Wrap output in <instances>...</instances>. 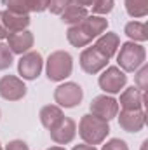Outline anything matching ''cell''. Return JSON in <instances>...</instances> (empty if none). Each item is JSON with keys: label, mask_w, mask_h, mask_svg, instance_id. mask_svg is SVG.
Instances as JSON below:
<instances>
[{"label": "cell", "mask_w": 148, "mask_h": 150, "mask_svg": "<svg viewBox=\"0 0 148 150\" xmlns=\"http://www.w3.org/2000/svg\"><path fill=\"white\" fill-rule=\"evenodd\" d=\"M108 134H110L108 120H103V119H99L92 113L82 115V119L78 122V136L82 138L84 143L96 147V145L103 143Z\"/></svg>", "instance_id": "6da1fadb"}, {"label": "cell", "mask_w": 148, "mask_h": 150, "mask_svg": "<svg viewBox=\"0 0 148 150\" xmlns=\"http://www.w3.org/2000/svg\"><path fill=\"white\" fill-rule=\"evenodd\" d=\"M145 61H147V49L141 44L131 42V40L120 44V47L117 51V63H118V68L122 72L132 74Z\"/></svg>", "instance_id": "7a4b0ae2"}, {"label": "cell", "mask_w": 148, "mask_h": 150, "mask_svg": "<svg viewBox=\"0 0 148 150\" xmlns=\"http://www.w3.org/2000/svg\"><path fill=\"white\" fill-rule=\"evenodd\" d=\"M73 72V58L68 51H54L45 61V74L52 82H63Z\"/></svg>", "instance_id": "3957f363"}, {"label": "cell", "mask_w": 148, "mask_h": 150, "mask_svg": "<svg viewBox=\"0 0 148 150\" xmlns=\"http://www.w3.org/2000/svg\"><path fill=\"white\" fill-rule=\"evenodd\" d=\"M84 100V89L77 82H63L54 89V101L61 108H73Z\"/></svg>", "instance_id": "277c9868"}, {"label": "cell", "mask_w": 148, "mask_h": 150, "mask_svg": "<svg viewBox=\"0 0 148 150\" xmlns=\"http://www.w3.org/2000/svg\"><path fill=\"white\" fill-rule=\"evenodd\" d=\"M99 74L101 75L98 79V84L105 91V94H118L127 84V75L118 67H106Z\"/></svg>", "instance_id": "5b68a950"}, {"label": "cell", "mask_w": 148, "mask_h": 150, "mask_svg": "<svg viewBox=\"0 0 148 150\" xmlns=\"http://www.w3.org/2000/svg\"><path fill=\"white\" fill-rule=\"evenodd\" d=\"M44 68V58L38 51H28L21 54L18 61V74L21 75L23 80H35L42 74Z\"/></svg>", "instance_id": "8992f818"}, {"label": "cell", "mask_w": 148, "mask_h": 150, "mask_svg": "<svg viewBox=\"0 0 148 150\" xmlns=\"http://www.w3.org/2000/svg\"><path fill=\"white\" fill-rule=\"evenodd\" d=\"M108 58H105L94 45L91 47H84V51L80 52V58H78V63H80V68L89 75H96L99 74L101 70L106 68L108 65Z\"/></svg>", "instance_id": "52a82bcc"}, {"label": "cell", "mask_w": 148, "mask_h": 150, "mask_svg": "<svg viewBox=\"0 0 148 150\" xmlns=\"http://www.w3.org/2000/svg\"><path fill=\"white\" fill-rule=\"evenodd\" d=\"M89 108H91L92 115L110 122L111 119H115L117 113H118V101L111 94H99V96L92 98Z\"/></svg>", "instance_id": "ba28073f"}, {"label": "cell", "mask_w": 148, "mask_h": 150, "mask_svg": "<svg viewBox=\"0 0 148 150\" xmlns=\"http://www.w3.org/2000/svg\"><path fill=\"white\" fill-rule=\"evenodd\" d=\"M0 96L7 101H19L26 96V86L21 77L4 75L0 79Z\"/></svg>", "instance_id": "9c48e42d"}, {"label": "cell", "mask_w": 148, "mask_h": 150, "mask_svg": "<svg viewBox=\"0 0 148 150\" xmlns=\"http://www.w3.org/2000/svg\"><path fill=\"white\" fill-rule=\"evenodd\" d=\"M49 134H51V140L56 145H68L77 136V124H75V120L72 117L63 115L61 120L54 127L49 129Z\"/></svg>", "instance_id": "30bf717a"}, {"label": "cell", "mask_w": 148, "mask_h": 150, "mask_svg": "<svg viewBox=\"0 0 148 150\" xmlns=\"http://www.w3.org/2000/svg\"><path fill=\"white\" fill-rule=\"evenodd\" d=\"M117 119H118V126L125 133H140L147 124V112H145V108L120 110V113H117Z\"/></svg>", "instance_id": "8fae6325"}, {"label": "cell", "mask_w": 148, "mask_h": 150, "mask_svg": "<svg viewBox=\"0 0 148 150\" xmlns=\"http://www.w3.org/2000/svg\"><path fill=\"white\" fill-rule=\"evenodd\" d=\"M7 40V45L11 49L12 54H25L28 51H32L33 44H35V37L30 30H23V32H16V33H11Z\"/></svg>", "instance_id": "7c38bea8"}, {"label": "cell", "mask_w": 148, "mask_h": 150, "mask_svg": "<svg viewBox=\"0 0 148 150\" xmlns=\"http://www.w3.org/2000/svg\"><path fill=\"white\" fill-rule=\"evenodd\" d=\"M145 93L140 91L136 86H131L120 93L118 107L122 110H141L145 108Z\"/></svg>", "instance_id": "4fadbf2b"}, {"label": "cell", "mask_w": 148, "mask_h": 150, "mask_svg": "<svg viewBox=\"0 0 148 150\" xmlns=\"http://www.w3.org/2000/svg\"><path fill=\"white\" fill-rule=\"evenodd\" d=\"M2 12V25L5 28V32L11 35V33H16V32H23V30H28L32 19H30V14H16V12H11V11H0Z\"/></svg>", "instance_id": "5bb4252c"}, {"label": "cell", "mask_w": 148, "mask_h": 150, "mask_svg": "<svg viewBox=\"0 0 148 150\" xmlns=\"http://www.w3.org/2000/svg\"><path fill=\"white\" fill-rule=\"evenodd\" d=\"M94 47H96L105 58L111 59V58L117 54L118 47H120V37H118V33H115V32H105V33H101L99 37L96 38Z\"/></svg>", "instance_id": "9a60e30c"}, {"label": "cell", "mask_w": 148, "mask_h": 150, "mask_svg": "<svg viewBox=\"0 0 148 150\" xmlns=\"http://www.w3.org/2000/svg\"><path fill=\"white\" fill-rule=\"evenodd\" d=\"M80 25L87 30V33L92 38H98L101 33L106 32L108 28V19L105 16H96V14H89L84 21H80Z\"/></svg>", "instance_id": "2e32d148"}, {"label": "cell", "mask_w": 148, "mask_h": 150, "mask_svg": "<svg viewBox=\"0 0 148 150\" xmlns=\"http://www.w3.org/2000/svg\"><path fill=\"white\" fill-rule=\"evenodd\" d=\"M63 115H65V113H63V108L58 107V105H45V107L40 108V113H38L40 124H42L45 129L54 127V126L61 120Z\"/></svg>", "instance_id": "e0dca14e"}, {"label": "cell", "mask_w": 148, "mask_h": 150, "mask_svg": "<svg viewBox=\"0 0 148 150\" xmlns=\"http://www.w3.org/2000/svg\"><path fill=\"white\" fill-rule=\"evenodd\" d=\"M87 16H89L87 9H85V7L77 5V4H70V5H68V7L59 14L61 23H65V25H68V26L78 25V23H80V21H84Z\"/></svg>", "instance_id": "ac0fdd59"}, {"label": "cell", "mask_w": 148, "mask_h": 150, "mask_svg": "<svg viewBox=\"0 0 148 150\" xmlns=\"http://www.w3.org/2000/svg\"><path fill=\"white\" fill-rule=\"evenodd\" d=\"M66 38H68V42H70L73 47H87V45L94 40L80 23L70 26V28L66 30Z\"/></svg>", "instance_id": "d6986e66"}, {"label": "cell", "mask_w": 148, "mask_h": 150, "mask_svg": "<svg viewBox=\"0 0 148 150\" xmlns=\"http://www.w3.org/2000/svg\"><path fill=\"white\" fill-rule=\"evenodd\" d=\"M124 33L129 37L131 42L143 44V42L148 40V28L147 23H143V21H129L124 26Z\"/></svg>", "instance_id": "ffe728a7"}, {"label": "cell", "mask_w": 148, "mask_h": 150, "mask_svg": "<svg viewBox=\"0 0 148 150\" xmlns=\"http://www.w3.org/2000/svg\"><path fill=\"white\" fill-rule=\"evenodd\" d=\"M125 12L134 18V19H141L148 16V0H125Z\"/></svg>", "instance_id": "44dd1931"}, {"label": "cell", "mask_w": 148, "mask_h": 150, "mask_svg": "<svg viewBox=\"0 0 148 150\" xmlns=\"http://www.w3.org/2000/svg\"><path fill=\"white\" fill-rule=\"evenodd\" d=\"M12 63H14V54L11 52V49H9L7 44L0 42V72L11 68Z\"/></svg>", "instance_id": "7402d4cb"}, {"label": "cell", "mask_w": 148, "mask_h": 150, "mask_svg": "<svg viewBox=\"0 0 148 150\" xmlns=\"http://www.w3.org/2000/svg\"><path fill=\"white\" fill-rule=\"evenodd\" d=\"M113 5H115V0H94V4L91 7H92V14L106 16L113 11Z\"/></svg>", "instance_id": "603a6c76"}, {"label": "cell", "mask_w": 148, "mask_h": 150, "mask_svg": "<svg viewBox=\"0 0 148 150\" xmlns=\"http://www.w3.org/2000/svg\"><path fill=\"white\" fill-rule=\"evenodd\" d=\"M134 84L140 91L147 93L148 89V67L147 63H143L138 70H136V75H134Z\"/></svg>", "instance_id": "cb8c5ba5"}, {"label": "cell", "mask_w": 148, "mask_h": 150, "mask_svg": "<svg viewBox=\"0 0 148 150\" xmlns=\"http://www.w3.org/2000/svg\"><path fill=\"white\" fill-rule=\"evenodd\" d=\"M7 11L16 14H30L28 11V0H5Z\"/></svg>", "instance_id": "d4e9b609"}, {"label": "cell", "mask_w": 148, "mask_h": 150, "mask_svg": "<svg viewBox=\"0 0 148 150\" xmlns=\"http://www.w3.org/2000/svg\"><path fill=\"white\" fill-rule=\"evenodd\" d=\"M70 4H73V0H49V11H51V14H56V16H59Z\"/></svg>", "instance_id": "484cf974"}, {"label": "cell", "mask_w": 148, "mask_h": 150, "mask_svg": "<svg viewBox=\"0 0 148 150\" xmlns=\"http://www.w3.org/2000/svg\"><path fill=\"white\" fill-rule=\"evenodd\" d=\"M101 150H129V147H127V143H125L124 140H120V138H111V140H108V142L101 147Z\"/></svg>", "instance_id": "4316f807"}, {"label": "cell", "mask_w": 148, "mask_h": 150, "mask_svg": "<svg viewBox=\"0 0 148 150\" xmlns=\"http://www.w3.org/2000/svg\"><path fill=\"white\" fill-rule=\"evenodd\" d=\"M49 7V0H28V11L30 12H44Z\"/></svg>", "instance_id": "83f0119b"}, {"label": "cell", "mask_w": 148, "mask_h": 150, "mask_svg": "<svg viewBox=\"0 0 148 150\" xmlns=\"http://www.w3.org/2000/svg\"><path fill=\"white\" fill-rule=\"evenodd\" d=\"M5 150H30V147L23 140H11L5 145Z\"/></svg>", "instance_id": "f1b7e54d"}, {"label": "cell", "mask_w": 148, "mask_h": 150, "mask_svg": "<svg viewBox=\"0 0 148 150\" xmlns=\"http://www.w3.org/2000/svg\"><path fill=\"white\" fill-rule=\"evenodd\" d=\"M73 4H77V5H80V7H91L92 4H94V0H73Z\"/></svg>", "instance_id": "f546056e"}, {"label": "cell", "mask_w": 148, "mask_h": 150, "mask_svg": "<svg viewBox=\"0 0 148 150\" xmlns=\"http://www.w3.org/2000/svg\"><path fill=\"white\" fill-rule=\"evenodd\" d=\"M72 150H98L94 145H87V143H82V145H75Z\"/></svg>", "instance_id": "4dcf8cb0"}, {"label": "cell", "mask_w": 148, "mask_h": 150, "mask_svg": "<svg viewBox=\"0 0 148 150\" xmlns=\"http://www.w3.org/2000/svg\"><path fill=\"white\" fill-rule=\"evenodd\" d=\"M9 37V33L5 32V28H4V25H2V12H0V40H4V38Z\"/></svg>", "instance_id": "1f68e13d"}, {"label": "cell", "mask_w": 148, "mask_h": 150, "mask_svg": "<svg viewBox=\"0 0 148 150\" xmlns=\"http://www.w3.org/2000/svg\"><path fill=\"white\" fill-rule=\"evenodd\" d=\"M47 150H66L65 147H61V145H54V147H49Z\"/></svg>", "instance_id": "d6a6232c"}, {"label": "cell", "mask_w": 148, "mask_h": 150, "mask_svg": "<svg viewBox=\"0 0 148 150\" xmlns=\"http://www.w3.org/2000/svg\"><path fill=\"white\" fill-rule=\"evenodd\" d=\"M147 147H148V140H145V142L141 143V150H147Z\"/></svg>", "instance_id": "836d02e7"}, {"label": "cell", "mask_w": 148, "mask_h": 150, "mask_svg": "<svg viewBox=\"0 0 148 150\" xmlns=\"http://www.w3.org/2000/svg\"><path fill=\"white\" fill-rule=\"evenodd\" d=\"M0 150H4V149H2V145H0Z\"/></svg>", "instance_id": "e575fe53"}, {"label": "cell", "mask_w": 148, "mask_h": 150, "mask_svg": "<svg viewBox=\"0 0 148 150\" xmlns=\"http://www.w3.org/2000/svg\"><path fill=\"white\" fill-rule=\"evenodd\" d=\"M0 117H2V112H0Z\"/></svg>", "instance_id": "d590c367"}]
</instances>
